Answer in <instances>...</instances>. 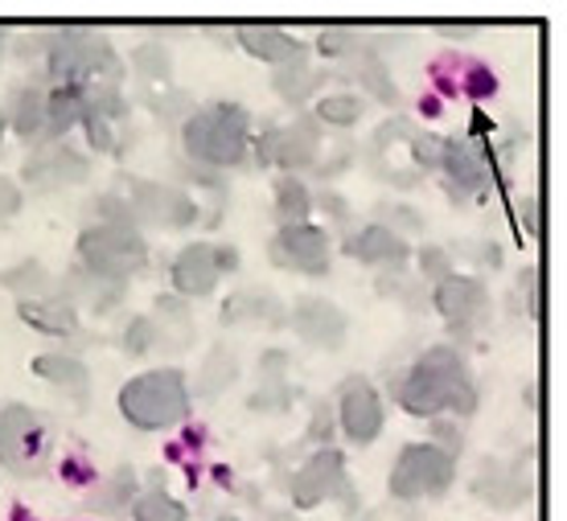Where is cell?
Instances as JSON below:
<instances>
[{
    "label": "cell",
    "mask_w": 567,
    "mask_h": 521,
    "mask_svg": "<svg viewBox=\"0 0 567 521\" xmlns=\"http://www.w3.org/2000/svg\"><path fill=\"white\" fill-rule=\"evenodd\" d=\"M391 395L415 419H440V415L468 419L477 410V382L456 345H432L420 353L412 369L391 378Z\"/></svg>",
    "instance_id": "obj_1"
},
{
    "label": "cell",
    "mask_w": 567,
    "mask_h": 521,
    "mask_svg": "<svg viewBox=\"0 0 567 521\" xmlns=\"http://www.w3.org/2000/svg\"><path fill=\"white\" fill-rule=\"evenodd\" d=\"M182 148L189 156V165H198V169H239L251 153V115L230 100L194 107L182 124Z\"/></svg>",
    "instance_id": "obj_2"
},
{
    "label": "cell",
    "mask_w": 567,
    "mask_h": 521,
    "mask_svg": "<svg viewBox=\"0 0 567 521\" xmlns=\"http://www.w3.org/2000/svg\"><path fill=\"white\" fill-rule=\"evenodd\" d=\"M42 74L50 86L120 83L124 58L115 54V45L107 42V33H100V29L62 25V29H50Z\"/></svg>",
    "instance_id": "obj_3"
},
{
    "label": "cell",
    "mask_w": 567,
    "mask_h": 521,
    "mask_svg": "<svg viewBox=\"0 0 567 521\" xmlns=\"http://www.w3.org/2000/svg\"><path fill=\"white\" fill-rule=\"evenodd\" d=\"M194 395H189V378L182 369H148L136 374L120 386V415L136 427V431H169L189 419Z\"/></svg>",
    "instance_id": "obj_4"
},
{
    "label": "cell",
    "mask_w": 567,
    "mask_h": 521,
    "mask_svg": "<svg viewBox=\"0 0 567 521\" xmlns=\"http://www.w3.org/2000/svg\"><path fill=\"white\" fill-rule=\"evenodd\" d=\"M148 263V242L136 226L91 222L79 235V268L112 283H128Z\"/></svg>",
    "instance_id": "obj_5"
},
{
    "label": "cell",
    "mask_w": 567,
    "mask_h": 521,
    "mask_svg": "<svg viewBox=\"0 0 567 521\" xmlns=\"http://www.w3.org/2000/svg\"><path fill=\"white\" fill-rule=\"evenodd\" d=\"M456 480V456L436 444H408L399 451L395 468L386 477V493L399 506H415L424 497H444Z\"/></svg>",
    "instance_id": "obj_6"
},
{
    "label": "cell",
    "mask_w": 567,
    "mask_h": 521,
    "mask_svg": "<svg viewBox=\"0 0 567 521\" xmlns=\"http://www.w3.org/2000/svg\"><path fill=\"white\" fill-rule=\"evenodd\" d=\"M50 465V427L33 407H0V468L13 477H42Z\"/></svg>",
    "instance_id": "obj_7"
},
{
    "label": "cell",
    "mask_w": 567,
    "mask_h": 521,
    "mask_svg": "<svg viewBox=\"0 0 567 521\" xmlns=\"http://www.w3.org/2000/svg\"><path fill=\"white\" fill-rule=\"evenodd\" d=\"M321 136L326 132H321V124L312 115H300L288 127L268 124L256 140V160L259 165H276V169L297 177V173L321 165Z\"/></svg>",
    "instance_id": "obj_8"
},
{
    "label": "cell",
    "mask_w": 567,
    "mask_h": 521,
    "mask_svg": "<svg viewBox=\"0 0 567 521\" xmlns=\"http://www.w3.org/2000/svg\"><path fill=\"white\" fill-rule=\"evenodd\" d=\"M128 201L132 218H136V230L141 226H156V230H185L202 218L198 198H189L177 185H161V181H144V177H128Z\"/></svg>",
    "instance_id": "obj_9"
},
{
    "label": "cell",
    "mask_w": 567,
    "mask_h": 521,
    "mask_svg": "<svg viewBox=\"0 0 567 521\" xmlns=\"http://www.w3.org/2000/svg\"><path fill=\"white\" fill-rule=\"evenodd\" d=\"M292 506L297 509H317L326 501H346V509H354V489H350V472H346V456L338 448H317L305 465L292 472Z\"/></svg>",
    "instance_id": "obj_10"
},
{
    "label": "cell",
    "mask_w": 567,
    "mask_h": 521,
    "mask_svg": "<svg viewBox=\"0 0 567 521\" xmlns=\"http://www.w3.org/2000/svg\"><path fill=\"white\" fill-rule=\"evenodd\" d=\"M440 173H444V189L456 206L468 198H482L489 181H494V165H489V148L473 136H444L440 148Z\"/></svg>",
    "instance_id": "obj_11"
},
{
    "label": "cell",
    "mask_w": 567,
    "mask_h": 521,
    "mask_svg": "<svg viewBox=\"0 0 567 521\" xmlns=\"http://www.w3.org/2000/svg\"><path fill=\"white\" fill-rule=\"evenodd\" d=\"M268 259L284 271H297V275H329V259H333V242H329L326 226H280L276 239L268 242Z\"/></svg>",
    "instance_id": "obj_12"
},
{
    "label": "cell",
    "mask_w": 567,
    "mask_h": 521,
    "mask_svg": "<svg viewBox=\"0 0 567 521\" xmlns=\"http://www.w3.org/2000/svg\"><path fill=\"white\" fill-rule=\"evenodd\" d=\"M432 309L449 321L456 337H468V333H477L489 316V288H485L477 275H449V280H440L432 288Z\"/></svg>",
    "instance_id": "obj_13"
},
{
    "label": "cell",
    "mask_w": 567,
    "mask_h": 521,
    "mask_svg": "<svg viewBox=\"0 0 567 521\" xmlns=\"http://www.w3.org/2000/svg\"><path fill=\"white\" fill-rule=\"evenodd\" d=\"M383 423H386L383 395H379L367 378H346V382H341L338 427L346 431V439H350L354 448H370L374 439L383 436Z\"/></svg>",
    "instance_id": "obj_14"
},
{
    "label": "cell",
    "mask_w": 567,
    "mask_h": 521,
    "mask_svg": "<svg viewBox=\"0 0 567 521\" xmlns=\"http://www.w3.org/2000/svg\"><path fill=\"white\" fill-rule=\"evenodd\" d=\"M91 177V160L71 144H45L21 165V181L38 194H54V189H71Z\"/></svg>",
    "instance_id": "obj_15"
},
{
    "label": "cell",
    "mask_w": 567,
    "mask_h": 521,
    "mask_svg": "<svg viewBox=\"0 0 567 521\" xmlns=\"http://www.w3.org/2000/svg\"><path fill=\"white\" fill-rule=\"evenodd\" d=\"M288 324H292V333H297L305 345L312 350H341L346 345V333H350V321H346V312L326 296H305L292 304L288 312Z\"/></svg>",
    "instance_id": "obj_16"
},
{
    "label": "cell",
    "mask_w": 567,
    "mask_h": 521,
    "mask_svg": "<svg viewBox=\"0 0 567 521\" xmlns=\"http://www.w3.org/2000/svg\"><path fill=\"white\" fill-rule=\"evenodd\" d=\"M341 251L350 254L354 263H367V268H383V271H403L408 259H412V247L403 235H395L386 222H370L362 230H354L350 239L341 242Z\"/></svg>",
    "instance_id": "obj_17"
},
{
    "label": "cell",
    "mask_w": 567,
    "mask_h": 521,
    "mask_svg": "<svg viewBox=\"0 0 567 521\" xmlns=\"http://www.w3.org/2000/svg\"><path fill=\"white\" fill-rule=\"evenodd\" d=\"M473 493L482 497L485 506L502 509V513L523 509L530 501V477H523V456L514 465H506V460H485L477 480H473Z\"/></svg>",
    "instance_id": "obj_18"
},
{
    "label": "cell",
    "mask_w": 567,
    "mask_h": 521,
    "mask_svg": "<svg viewBox=\"0 0 567 521\" xmlns=\"http://www.w3.org/2000/svg\"><path fill=\"white\" fill-rule=\"evenodd\" d=\"M432 83L444 91V95H468V100H489L497 91V79L489 74L485 62L477 58H436V66H432Z\"/></svg>",
    "instance_id": "obj_19"
},
{
    "label": "cell",
    "mask_w": 567,
    "mask_h": 521,
    "mask_svg": "<svg viewBox=\"0 0 567 521\" xmlns=\"http://www.w3.org/2000/svg\"><path fill=\"white\" fill-rule=\"evenodd\" d=\"M173 288H177V296L182 300H202V296H214V288H218V268H214V242H189L177 259H173Z\"/></svg>",
    "instance_id": "obj_20"
},
{
    "label": "cell",
    "mask_w": 567,
    "mask_h": 521,
    "mask_svg": "<svg viewBox=\"0 0 567 521\" xmlns=\"http://www.w3.org/2000/svg\"><path fill=\"white\" fill-rule=\"evenodd\" d=\"M58 296L66 300V304H74V309H91L95 316H103V312H112L120 300L128 296V283H112L83 268H71L58 280Z\"/></svg>",
    "instance_id": "obj_21"
},
{
    "label": "cell",
    "mask_w": 567,
    "mask_h": 521,
    "mask_svg": "<svg viewBox=\"0 0 567 521\" xmlns=\"http://www.w3.org/2000/svg\"><path fill=\"white\" fill-rule=\"evenodd\" d=\"M235 42L259 62L284 66V62H305L309 58V42H300L292 33H284L276 25H239L235 29Z\"/></svg>",
    "instance_id": "obj_22"
},
{
    "label": "cell",
    "mask_w": 567,
    "mask_h": 521,
    "mask_svg": "<svg viewBox=\"0 0 567 521\" xmlns=\"http://www.w3.org/2000/svg\"><path fill=\"white\" fill-rule=\"evenodd\" d=\"M223 324H264V329H284L288 309L268 288H243L223 304Z\"/></svg>",
    "instance_id": "obj_23"
},
{
    "label": "cell",
    "mask_w": 567,
    "mask_h": 521,
    "mask_svg": "<svg viewBox=\"0 0 567 521\" xmlns=\"http://www.w3.org/2000/svg\"><path fill=\"white\" fill-rule=\"evenodd\" d=\"M4 112V124L13 127L25 144H42L45 132V91L42 83H21L9 91V103L0 107Z\"/></svg>",
    "instance_id": "obj_24"
},
{
    "label": "cell",
    "mask_w": 567,
    "mask_h": 521,
    "mask_svg": "<svg viewBox=\"0 0 567 521\" xmlns=\"http://www.w3.org/2000/svg\"><path fill=\"white\" fill-rule=\"evenodd\" d=\"M17 316L38 329L45 337H79V309L66 304L58 296H42V300H17Z\"/></svg>",
    "instance_id": "obj_25"
},
{
    "label": "cell",
    "mask_w": 567,
    "mask_h": 521,
    "mask_svg": "<svg viewBox=\"0 0 567 521\" xmlns=\"http://www.w3.org/2000/svg\"><path fill=\"white\" fill-rule=\"evenodd\" d=\"M86 112V86H50L45 91V132H42V144H62V136L79 127Z\"/></svg>",
    "instance_id": "obj_26"
},
{
    "label": "cell",
    "mask_w": 567,
    "mask_h": 521,
    "mask_svg": "<svg viewBox=\"0 0 567 521\" xmlns=\"http://www.w3.org/2000/svg\"><path fill=\"white\" fill-rule=\"evenodd\" d=\"M33 374L45 378L50 386L58 390H66V395H86V386H91V369L86 362H79L74 353H42V357H33Z\"/></svg>",
    "instance_id": "obj_27"
},
{
    "label": "cell",
    "mask_w": 567,
    "mask_h": 521,
    "mask_svg": "<svg viewBox=\"0 0 567 521\" xmlns=\"http://www.w3.org/2000/svg\"><path fill=\"white\" fill-rule=\"evenodd\" d=\"M350 74H354V83L362 86V91H370L379 103H386V107H399V86L395 79H391V66L383 62V54H374V50H362L358 58H350Z\"/></svg>",
    "instance_id": "obj_28"
},
{
    "label": "cell",
    "mask_w": 567,
    "mask_h": 521,
    "mask_svg": "<svg viewBox=\"0 0 567 521\" xmlns=\"http://www.w3.org/2000/svg\"><path fill=\"white\" fill-rule=\"evenodd\" d=\"M0 288H9L17 300H42V296H54L58 280L50 275L45 263H38V259H21L17 268L0 271Z\"/></svg>",
    "instance_id": "obj_29"
},
{
    "label": "cell",
    "mask_w": 567,
    "mask_h": 521,
    "mask_svg": "<svg viewBox=\"0 0 567 521\" xmlns=\"http://www.w3.org/2000/svg\"><path fill=\"white\" fill-rule=\"evenodd\" d=\"M321 83H326V74L312 71L309 58H305V62H284V66L271 71V86H276V95H280L284 103H292V107L309 103L312 91H317Z\"/></svg>",
    "instance_id": "obj_30"
},
{
    "label": "cell",
    "mask_w": 567,
    "mask_h": 521,
    "mask_svg": "<svg viewBox=\"0 0 567 521\" xmlns=\"http://www.w3.org/2000/svg\"><path fill=\"white\" fill-rule=\"evenodd\" d=\"M136 501V472L132 468H115L112 477L103 480V484H95V493L86 497V509L91 513H124V509Z\"/></svg>",
    "instance_id": "obj_31"
},
{
    "label": "cell",
    "mask_w": 567,
    "mask_h": 521,
    "mask_svg": "<svg viewBox=\"0 0 567 521\" xmlns=\"http://www.w3.org/2000/svg\"><path fill=\"white\" fill-rule=\"evenodd\" d=\"M235 378H239V362H235V353L218 345V350H210V357L202 362L198 378H194V395H198V398H218Z\"/></svg>",
    "instance_id": "obj_32"
},
{
    "label": "cell",
    "mask_w": 567,
    "mask_h": 521,
    "mask_svg": "<svg viewBox=\"0 0 567 521\" xmlns=\"http://www.w3.org/2000/svg\"><path fill=\"white\" fill-rule=\"evenodd\" d=\"M132 71L148 91H161V86L173 83V58L161 42H141L132 50Z\"/></svg>",
    "instance_id": "obj_33"
},
{
    "label": "cell",
    "mask_w": 567,
    "mask_h": 521,
    "mask_svg": "<svg viewBox=\"0 0 567 521\" xmlns=\"http://www.w3.org/2000/svg\"><path fill=\"white\" fill-rule=\"evenodd\" d=\"M309 213H312L309 185L300 181V177H292V173H284L280 181H276V218H280V226L309 222Z\"/></svg>",
    "instance_id": "obj_34"
},
{
    "label": "cell",
    "mask_w": 567,
    "mask_h": 521,
    "mask_svg": "<svg viewBox=\"0 0 567 521\" xmlns=\"http://www.w3.org/2000/svg\"><path fill=\"white\" fill-rule=\"evenodd\" d=\"M367 115V100H358L354 91H338V95H326V100L317 103V124L321 127H338V132H346V127H354L358 119Z\"/></svg>",
    "instance_id": "obj_35"
},
{
    "label": "cell",
    "mask_w": 567,
    "mask_h": 521,
    "mask_svg": "<svg viewBox=\"0 0 567 521\" xmlns=\"http://www.w3.org/2000/svg\"><path fill=\"white\" fill-rule=\"evenodd\" d=\"M132 518L136 521H189V509H185L182 501H173L165 489H148V493H136Z\"/></svg>",
    "instance_id": "obj_36"
},
{
    "label": "cell",
    "mask_w": 567,
    "mask_h": 521,
    "mask_svg": "<svg viewBox=\"0 0 567 521\" xmlns=\"http://www.w3.org/2000/svg\"><path fill=\"white\" fill-rule=\"evenodd\" d=\"M317 50L326 58H338V62H350V58H358L362 50H370V33H362V29H346V25H333L326 29L321 38H317Z\"/></svg>",
    "instance_id": "obj_37"
},
{
    "label": "cell",
    "mask_w": 567,
    "mask_h": 521,
    "mask_svg": "<svg viewBox=\"0 0 567 521\" xmlns=\"http://www.w3.org/2000/svg\"><path fill=\"white\" fill-rule=\"evenodd\" d=\"M161 341H165V324L153 321V316H132L128 329H124V350H128V357L153 353Z\"/></svg>",
    "instance_id": "obj_38"
},
{
    "label": "cell",
    "mask_w": 567,
    "mask_h": 521,
    "mask_svg": "<svg viewBox=\"0 0 567 521\" xmlns=\"http://www.w3.org/2000/svg\"><path fill=\"white\" fill-rule=\"evenodd\" d=\"M297 403V390H292V382H259V390L247 398V407L259 410V415H284V410H292Z\"/></svg>",
    "instance_id": "obj_39"
},
{
    "label": "cell",
    "mask_w": 567,
    "mask_h": 521,
    "mask_svg": "<svg viewBox=\"0 0 567 521\" xmlns=\"http://www.w3.org/2000/svg\"><path fill=\"white\" fill-rule=\"evenodd\" d=\"M144 103H148L156 119H165V124H185V115L194 112V100H189L185 91H173V86H165V91H148Z\"/></svg>",
    "instance_id": "obj_40"
},
{
    "label": "cell",
    "mask_w": 567,
    "mask_h": 521,
    "mask_svg": "<svg viewBox=\"0 0 567 521\" xmlns=\"http://www.w3.org/2000/svg\"><path fill=\"white\" fill-rule=\"evenodd\" d=\"M79 127L86 132V144L95 148V153H120V144H115V124H107L103 115L95 112H83Z\"/></svg>",
    "instance_id": "obj_41"
},
{
    "label": "cell",
    "mask_w": 567,
    "mask_h": 521,
    "mask_svg": "<svg viewBox=\"0 0 567 521\" xmlns=\"http://www.w3.org/2000/svg\"><path fill=\"white\" fill-rule=\"evenodd\" d=\"M420 275H424L427 283H440L453 275V254L444 251V247H424L420 251Z\"/></svg>",
    "instance_id": "obj_42"
},
{
    "label": "cell",
    "mask_w": 567,
    "mask_h": 521,
    "mask_svg": "<svg viewBox=\"0 0 567 521\" xmlns=\"http://www.w3.org/2000/svg\"><path fill=\"white\" fill-rule=\"evenodd\" d=\"M427 444L444 448L449 456H461V448H465V431L449 419H432V439H427Z\"/></svg>",
    "instance_id": "obj_43"
},
{
    "label": "cell",
    "mask_w": 567,
    "mask_h": 521,
    "mask_svg": "<svg viewBox=\"0 0 567 521\" xmlns=\"http://www.w3.org/2000/svg\"><path fill=\"white\" fill-rule=\"evenodd\" d=\"M333 427H338V419H333V407H329V403H317V410H312V423H309V439L317 444V448H329Z\"/></svg>",
    "instance_id": "obj_44"
},
{
    "label": "cell",
    "mask_w": 567,
    "mask_h": 521,
    "mask_svg": "<svg viewBox=\"0 0 567 521\" xmlns=\"http://www.w3.org/2000/svg\"><path fill=\"white\" fill-rule=\"evenodd\" d=\"M45 45H50V29H33V33H21L13 42V54L21 62H33V58H45Z\"/></svg>",
    "instance_id": "obj_45"
},
{
    "label": "cell",
    "mask_w": 567,
    "mask_h": 521,
    "mask_svg": "<svg viewBox=\"0 0 567 521\" xmlns=\"http://www.w3.org/2000/svg\"><path fill=\"white\" fill-rule=\"evenodd\" d=\"M383 213L386 218H391V230H395V235H403V230H408V235H412V230H424V213L420 210H412V206H383Z\"/></svg>",
    "instance_id": "obj_46"
},
{
    "label": "cell",
    "mask_w": 567,
    "mask_h": 521,
    "mask_svg": "<svg viewBox=\"0 0 567 521\" xmlns=\"http://www.w3.org/2000/svg\"><path fill=\"white\" fill-rule=\"evenodd\" d=\"M288 366H292V357L284 350H268L259 357V382H284L288 378Z\"/></svg>",
    "instance_id": "obj_47"
},
{
    "label": "cell",
    "mask_w": 567,
    "mask_h": 521,
    "mask_svg": "<svg viewBox=\"0 0 567 521\" xmlns=\"http://www.w3.org/2000/svg\"><path fill=\"white\" fill-rule=\"evenodd\" d=\"M17 210H21V189L13 177H0V222H9Z\"/></svg>",
    "instance_id": "obj_48"
},
{
    "label": "cell",
    "mask_w": 567,
    "mask_h": 521,
    "mask_svg": "<svg viewBox=\"0 0 567 521\" xmlns=\"http://www.w3.org/2000/svg\"><path fill=\"white\" fill-rule=\"evenodd\" d=\"M523 292H526V312L530 316H539V268L530 263V268H523Z\"/></svg>",
    "instance_id": "obj_49"
},
{
    "label": "cell",
    "mask_w": 567,
    "mask_h": 521,
    "mask_svg": "<svg viewBox=\"0 0 567 521\" xmlns=\"http://www.w3.org/2000/svg\"><path fill=\"white\" fill-rule=\"evenodd\" d=\"M214 268H218V275L239 271V251L235 247H214Z\"/></svg>",
    "instance_id": "obj_50"
},
{
    "label": "cell",
    "mask_w": 567,
    "mask_h": 521,
    "mask_svg": "<svg viewBox=\"0 0 567 521\" xmlns=\"http://www.w3.org/2000/svg\"><path fill=\"white\" fill-rule=\"evenodd\" d=\"M312 206H321V210H326V213H333L338 222H341V218H346V213H350V210H346V201H341L338 194H333V189H326V194H321V198L312 201Z\"/></svg>",
    "instance_id": "obj_51"
},
{
    "label": "cell",
    "mask_w": 567,
    "mask_h": 521,
    "mask_svg": "<svg viewBox=\"0 0 567 521\" xmlns=\"http://www.w3.org/2000/svg\"><path fill=\"white\" fill-rule=\"evenodd\" d=\"M523 206H526V230H530V235H539V201L526 198Z\"/></svg>",
    "instance_id": "obj_52"
},
{
    "label": "cell",
    "mask_w": 567,
    "mask_h": 521,
    "mask_svg": "<svg viewBox=\"0 0 567 521\" xmlns=\"http://www.w3.org/2000/svg\"><path fill=\"white\" fill-rule=\"evenodd\" d=\"M66 477H71V480H83L86 477V465H83V460H71V465H66Z\"/></svg>",
    "instance_id": "obj_53"
},
{
    "label": "cell",
    "mask_w": 567,
    "mask_h": 521,
    "mask_svg": "<svg viewBox=\"0 0 567 521\" xmlns=\"http://www.w3.org/2000/svg\"><path fill=\"white\" fill-rule=\"evenodd\" d=\"M4 45H9V29L0 25V58H4Z\"/></svg>",
    "instance_id": "obj_54"
},
{
    "label": "cell",
    "mask_w": 567,
    "mask_h": 521,
    "mask_svg": "<svg viewBox=\"0 0 567 521\" xmlns=\"http://www.w3.org/2000/svg\"><path fill=\"white\" fill-rule=\"evenodd\" d=\"M4 132H9V124H4V112H0V144H4Z\"/></svg>",
    "instance_id": "obj_55"
},
{
    "label": "cell",
    "mask_w": 567,
    "mask_h": 521,
    "mask_svg": "<svg viewBox=\"0 0 567 521\" xmlns=\"http://www.w3.org/2000/svg\"><path fill=\"white\" fill-rule=\"evenodd\" d=\"M218 521H239V518H218Z\"/></svg>",
    "instance_id": "obj_56"
}]
</instances>
